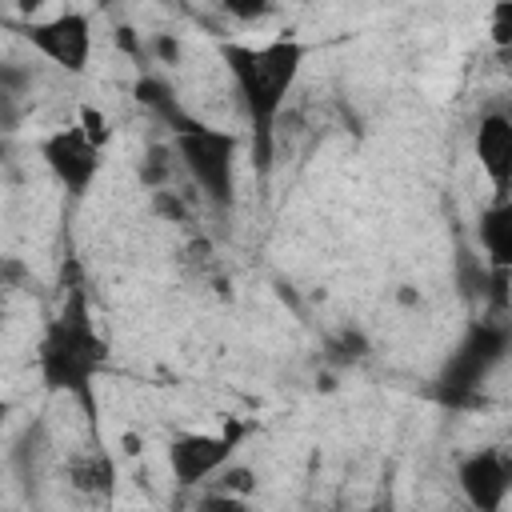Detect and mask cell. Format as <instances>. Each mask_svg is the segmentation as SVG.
<instances>
[{
	"label": "cell",
	"mask_w": 512,
	"mask_h": 512,
	"mask_svg": "<svg viewBox=\"0 0 512 512\" xmlns=\"http://www.w3.org/2000/svg\"><path fill=\"white\" fill-rule=\"evenodd\" d=\"M216 56L224 64V72L236 84L240 108L248 116V140H252V164L260 168V176L272 172V156H276V120L284 112V100L292 96L304 60H308V44L296 36H276L268 44H244V40H220Z\"/></svg>",
	"instance_id": "6da1fadb"
},
{
	"label": "cell",
	"mask_w": 512,
	"mask_h": 512,
	"mask_svg": "<svg viewBox=\"0 0 512 512\" xmlns=\"http://www.w3.org/2000/svg\"><path fill=\"white\" fill-rule=\"evenodd\" d=\"M108 360V340L100 336L92 308H88V292L80 284H72L56 308V316L48 320L40 348H36V368L48 392H64L72 396V404L80 408V416L88 420V428L100 440V404H96V376Z\"/></svg>",
	"instance_id": "7a4b0ae2"
},
{
	"label": "cell",
	"mask_w": 512,
	"mask_h": 512,
	"mask_svg": "<svg viewBox=\"0 0 512 512\" xmlns=\"http://www.w3.org/2000/svg\"><path fill=\"white\" fill-rule=\"evenodd\" d=\"M136 96L168 124L172 132V148L184 164V172L192 176V184L204 192L208 204L216 208H232L236 200V160H240V136L232 128H216V124H204L196 116H188L172 88L160 84L156 76H144L136 84Z\"/></svg>",
	"instance_id": "3957f363"
},
{
	"label": "cell",
	"mask_w": 512,
	"mask_h": 512,
	"mask_svg": "<svg viewBox=\"0 0 512 512\" xmlns=\"http://www.w3.org/2000/svg\"><path fill=\"white\" fill-rule=\"evenodd\" d=\"M248 432H252L248 420L228 416L224 428H216V432H180V436H172V444H168V472H172V480L180 488L208 484L212 476H220L232 464V456L248 440Z\"/></svg>",
	"instance_id": "277c9868"
},
{
	"label": "cell",
	"mask_w": 512,
	"mask_h": 512,
	"mask_svg": "<svg viewBox=\"0 0 512 512\" xmlns=\"http://www.w3.org/2000/svg\"><path fill=\"white\" fill-rule=\"evenodd\" d=\"M40 160L72 200H84L104 168V148H96L80 124H68L40 140Z\"/></svg>",
	"instance_id": "5b68a950"
},
{
	"label": "cell",
	"mask_w": 512,
	"mask_h": 512,
	"mask_svg": "<svg viewBox=\"0 0 512 512\" xmlns=\"http://www.w3.org/2000/svg\"><path fill=\"white\" fill-rule=\"evenodd\" d=\"M20 36L56 68L84 76L88 60H92V20L84 12H56L44 20H28L20 24Z\"/></svg>",
	"instance_id": "8992f818"
},
{
	"label": "cell",
	"mask_w": 512,
	"mask_h": 512,
	"mask_svg": "<svg viewBox=\"0 0 512 512\" xmlns=\"http://www.w3.org/2000/svg\"><path fill=\"white\" fill-rule=\"evenodd\" d=\"M456 484L468 512H500L504 500L512 496V452L496 444L472 448L456 464Z\"/></svg>",
	"instance_id": "52a82bcc"
},
{
	"label": "cell",
	"mask_w": 512,
	"mask_h": 512,
	"mask_svg": "<svg viewBox=\"0 0 512 512\" xmlns=\"http://www.w3.org/2000/svg\"><path fill=\"white\" fill-rule=\"evenodd\" d=\"M472 156L492 184V200H508L512 196V116L508 112L480 116L472 132Z\"/></svg>",
	"instance_id": "ba28073f"
},
{
	"label": "cell",
	"mask_w": 512,
	"mask_h": 512,
	"mask_svg": "<svg viewBox=\"0 0 512 512\" xmlns=\"http://www.w3.org/2000/svg\"><path fill=\"white\" fill-rule=\"evenodd\" d=\"M500 348H504V336H500V332H492V328H472L468 340L452 352V360H448V368H444L448 388H472V384H480V376L496 364Z\"/></svg>",
	"instance_id": "9c48e42d"
},
{
	"label": "cell",
	"mask_w": 512,
	"mask_h": 512,
	"mask_svg": "<svg viewBox=\"0 0 512 512\" xmlns=\"http://www.w3.org/2000/svg\"><path fill=\"white\" fill-rule=\"evenodd\" d=\"M476 240H480V252L488 260V268L504 280L512 276V196L508 200H492L480 220H476Z\"/></svg>",
	"instance_id": "30bf717a"
},
{
	"label": "cell",
	"mask_w": 512,
	"mask_h": 512,
	"mask_svg": "<svg viewBox=\"0 0 512 512\" xmlns=\"http://www.w3.org/2000/svg\"><path fill=\"white\" fill-rule=\"evenodd\" d=\"M68 480L76 492H88V496H112L116 488V468L108 460L104 448H92L76 460H68Z\"/></svg>",
	"instance_id": "8fae6325"
},
{
	"label": "cell",
	"mask_w": 512,
	"mask_h": 512,
	"mask_svg": "<svg viewBox=\"0 0 512 512\" xmlns=\"http://www.w3.org/2000/svg\"><path fill=\"white\" fill-rule=\"evenodd\" d=\"M212 488H216V492H228V496H244V500H248V496L256 492V472H252L248 464H236V460H232V464L216 476V484H212Z\"/></svg>",
	"instance_id": "7c38bea8"
},
{
	"label": "cell",
	"mask_w": 512,
	"mask_h": 512,
	"mask_svg": "<svg viewBox=\"0 0 512 512\" xmlns=\"http://www.w3.org/2000/svg\"><path fill=\"white\" fill-rule=\"evenodd\" d=\"M80 128H84V136L96 144V148H104L108 140H112V128H108V116L100 112V108H92V104H84L80 108Z\"/></svg>",
	"instance_id": "4fadbf2b"
},
{
	"label": "cell",
	"mask_w": 512,
	"mask_h": 512,
	"mask_svg": "<svg viewBox=\"0 0 512 512\" xmlns=\"http://www.w3.org/2000/svg\"><path fill=\"white\" fill-rule=\"evenodd\" d=\"M196 512H252V500H244V496H228V492H204L200 500H196Z\"/></svg>",
	"instance_id": "5bb4252c"
},
{
	"label": "cell",
	"mask_w": 512,
	"mask_h": 512,
	"mask_svg": "<svg viewBox=\"0 0 512 512\" xmlns=\"http://www.w3.org/2000/svg\"><path fill=\"white\" fill-rule=\"evenodd\" d=\"M488 32H492V44H500V48L512 44V0H500V4L492 8Z\"/></svg>",
	"instance_id": "9a60e30c"
}]
</instances>
